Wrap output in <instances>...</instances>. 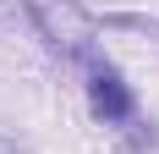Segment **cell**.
Returning <instances> with one entry per match:
<instances>
[{"mask_svg": "<svg viewBox=\"0 0 159 154\" xmlns=\"http://www.w3.org/2000/svg\"><path fill=\"white\" fill-rule=\"evenodd\" d=\"M0 154H33V149L22 138H11V132H0Z\"/></svg>", "mask_w": 159, "mask_h": 154, "instance_id": "obj_2", "label": "cell"}, {"mask_svg": "<svg viewBox=\"0 0 159 154\" xmlns=\"http://www.w3.org/2000/svg\"><path fill=\"white\" fill-rule=\"evenodd\" d=\"M88 94H93V110L104 121H132L137 116V99L121 83V72H110V66H99V61H93V77H88Z\"/></svg>", "mask_w": 159, "mask_h": 154, "instance_id": "obj_1", "label": "cell"}]
</instances>
